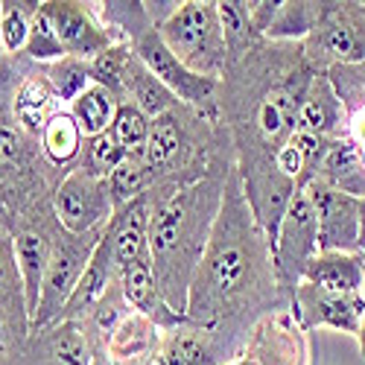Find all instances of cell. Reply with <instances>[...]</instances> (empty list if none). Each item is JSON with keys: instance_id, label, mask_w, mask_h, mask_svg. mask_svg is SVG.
I'll list each match as a JSON object with an SVG mask.
<instances>
[{"instance_id": "4dcf8cb0", "label": "cell", "mask_w": 365, "mask_h": 365, "mask_svg": "<svg viewBox=\"0 0 365 365\" xmlns=\"http://www.w3.org/2000/svg\"><path fill=\"white\" fill-rule=\"evenodd\" d=\"M149 126L152 120L132 103H120V111L111 123V138L117 140V146L126 152L129 158H140L143 155V146H146V138H149Z\"/></svg>"}, {"instance_id": "8fae6325", "label": "cell", "mask_w": 365, "mask_h": 365, "mask_svg": "<svg viewBox=\"0 0 365 365\" xmlns=\"http://www.w3.org/2000/svg\"><path fill=\"white\" fill-rule=\"evenodd\" d=\"M242 354H249L260 365H313L307 330L298 324L289 307L257 322L249 333Z\"/></svg>"}, {"instance_id": "ba28073f", "label": "cell", "mask_w": 365, "mask_h": 365, "mask_svg": "<svg viewBox=\"0 0 365 365\" xmlns=\"http://www.w3.org/2000/svg\"><path fill=\"white\" fill-rule=\"evenodd\" d=\"M319 255V214L307 187L295 190L275 237V272L287 301L304 281L310 260Z\"/></svg>"}, {"instance_id": "9a60e30c", "label": "cell", "mask_w": 365, "mask_h": 365, "mask_svg": "<svg viewBox=\"0 0 365 365\" xmlns=\"http://www.w3.org/2000/svg\"><path fill=\"white\" fill-rule=\"evenodd\" d=\"M237 356L240 351L225 336L187 319L164 333L155 365H228Z\"/></svg>"}, {"instance_id": "1f68e13d", "label": "cell", "mask_w": 365, "mask_h": 365, "mask_svg": "<svg viewBox=\"0 0 365 365\" xmlns=\"http://www.w3.org/2000/svg\"><path fill=\"white\" fill-rule=\"evenodd\" d=\"M106 185H108V193H111L114 210H117V207L129 205L132 199L143 196L152 187V181H149V173H146L143 158H129L126 155L123 161H120V167L106 178Z\"/></svg>"}, {"instance_id": "2e32d148", "label": "cell", "mask_w": 365, "mask_h": 365, "mask_svg": "<svg viewBox=\"0 0 365 365\" xmlns=\"http://www.w3.org/2000/svg\"><path fill=\"white\" fill-rule=\"evenodd\" d=\"M120 287H123L129 307L135 313L146 316L152 324H158L164 333L187 322V316L173 310L170 301L164 298L155 275H152V260L149 257H143V260H138V263H132V266H126L123 272H120Z\"/></svg>"}, {"instance_id": "4fadbf2b", "label": "cell", "mask_w": 365, "mask_h": 365, "mask_svg": "<svg viewBox=\"0 0 365 365\" xmlns=\"http://www.w3.org/2000/svg\"><path fill=\"white\" fill-rule=\"evenodd\" d=\"M289 310L304 330L327 327V330H339V333L356 336L362 313H365V298L362 295H330L313 284H298L289 301Z\"/></svg>"}, {"instance_id": "9c48e42d", "label": "cell", "mask_w": 365, "mask_h": 365, "mask_svg": "<svg viewBox=\"0 0 365 365\" xmlns=\"http://www.w3.org/2000/svg\"><path fill=\"white\" fill-rule=\"evenodd\" d=\"M53 214L71 234L103 231L114 217V199L108 193L106 178L71 170L53 193Z\"/></svg>"}, {"instance_id": "d4e9b609", "label": "cell", "mask_w": 365, "mask_h": 365, "mask_svg": "<svg viewBox=\"0 0 365 365\" xmlns=\"http://www.w3.org/2000/svg\"><path fill=\"white\" fill-rule=\"evenodd\" d=\"M38 140H41L44 158H47L58 173L68 175V173L79 164L82 146H85V135H82L79 123L73 120V114H71L68 108H62V111H58V114L50 120Z\"/></svg>"}, {"instance_id": "603a6c76", "label": "cell", "mask_w": 365, "mask_h": 365, "mask_svg": "<svg viewBox=\"0 0 365 365\" xmlns=\"http://www.w3.org/2000/svg\"><path fill=\"white\" fill-rule=\"evenodd\" d=\"M316 181H322V185L339 190L345 196H354L359 202L365 199V158L345 135L330 140L324 161L316 173Z\"/></svg>"}, {"instance_id": "6da1fadb", "label": "cell", "mask_w": 365, "mask_h": 365, "mask_svg": "<svg viewBox=\"0 0 365 365\" xmlns=\"http://www.w3.org/2000/svg\"><path fill=\"white\" fill-rule=\"evenodd\" d=\"M275 272V249L252 217L237 164L228 173L222 207L187 295V319L225 336L240 354L257 322L287 310Z\"/></svg>"}, {"instance_id": "7c38bea8", "label": "cell", "mask_w": 365, "mask_h": 365, "mask_svg": "<svg viewBox=\"0 0 365 365\" xmlns=\"http://www.w3.org/2000/svg\"><path fill=\"white\" fill-rule=\"evenodd\" d=\"M307 190L319 214V252L359 255V199L333 190L316 178Z\"/></svg>"}, {"instance_id": "8d00e7d4", "label": "cell", "mask_w": 365, "mask_h": 365, "mask_svg": "<svg viewBox=\"0 0 365 365\" xmlns=\"http://www.w3.org/2000/svg\"><path fill=\"white\" fill-rule=\"evenodd\" d=\"M0 365H36V359H33V354H29L26 348H21V351H15V354L0 359Z\"/></svg>"}, {"instance_id": "83f0119b", "label": "cell", "mask_w": 365, "mask_h": 365, "mask_svg": "<svg viewBox=\"0 0 365 365\" xmlns=\"http://www.w3.org/2000/svg\"><path fill=\"white\" fill-rule=\"evenodd\" d=\"M324 12V4H313V0H287L278 9V18L272 21L266 41H295L301 44L313 33Z\"/></svg>"}, {"instance_id": "d6a6232c", "label": "cell", "mask_w": 365, "mask_h": 365, "mask_svg": "<svg viewBox=\"0 0 365 365\" xmlns=\"http://www.w3.org/2000/svg\"><path fill=\"white\" fill-rule=\"evenodd\" d=\"M123 158H126V152L117 146L111 132H106V135H97V138H85L79 164L73 170H82V173L94 175V178H108Z\"/></svg>"}, {"instance_id": "ab89813d", "label": "cell", "mask_w": 365, "mask_h": 365, "mask_svg": "<svg viewBox=\"0 0 365 365\" xmlns=\"http://www.w3.org/2000/svg\"><path fill=\"white\" fill-rule=\"evenodd\" d=\"M356 342H359V354L365 359V313H362V322H359V330H356Z\"/></svg>"}, {"instance_id": "52a82bcc", "label": "cell", "mask_w": 365, "mask_h": 365, "mask_svg": "<svg viewBox=\"0 0 365 365\" xmlns=\"http://www.w3.org/2000/svg\"><path fill=\"white\" fill-rule=\"evenodd\" d=\"M129 44H132L135 56L152 71V76H155L161 85H167L178 97V103H185V106H190L207 117L220 120V79L199 76L190 68L181 65L173 56V50L164 44L158 26H146Z\"/></svg>"}, {"instance_id": "836d02e7", "label": "cell", "mask_w": 365, "mask_h": 365, "mask_svg": "<svg viewBox=\"0 0 365 365\" xmlns=\"http://www.w3.org/2000/svg\"><path fill=\"white\" fill-rule=\"evenodd\" d=\"M24 56L29 58V62H36V65H53V62H58V58L68 56L65 47H62V41L56 38L53 26H50L47 18L41 15V4H38V9H36L33 26H29V41H26Z\"/></svg>"}, {"instance_id": "e575fe53", "label": "cell", "mask_w": 365, "mask_h": 365, "mask_svg": "<svg viewBox=\"0 0 365 365\" xmlns=\"http://www.w3.org/2000/svg\"><path fill=\"white\" fill-rule=\"evenodd\" d=\"M246 4H249V18H252V24L257 29V36L266 38L269 26H272V21L278 18V9H281L284 0H246Z\"/></svg>"}, {"instance_id": "74e56055", "label": "cell", "mask_w": 365, "mask_h": 365, "mask_svg": "<svg viewBox=\"0 0 365 365\" xmlns=\"http://www.w3.org/2000/svg\"><path fill=\"white\" fill-rule=\"evenodd\" d=\"M9 222H12V210H9V205H6L4 190H0V228H6V231H9Z\"/></svg>"}, {"instance_id": "5bb4252c", "label": "cell", "mask_w": 365, "mask_h": 365, "mask_svg": "<svg viewBox=\"0 0 365 365\" xmlns=\"http://www.w3.org/2000/svg\"><path fill=\"white\" fill-rule=\"evenodd\" d=\"M62 108L65 106L56 97V91L44 73V65H36L26 56H18V85L12 94V114L18 120V126L26 135L41 138L44 126Z\"/></svg>"}, {"instance_id": "44dd1931", "label": "cell", "mask_w": 365, "mask_h": 365, "mask_svg": "<svg viewBox=\"0 0 365 365\" xmlns=\"http://www.w3.org/2000/svg\"><path fill=\"white\" fill-rule=\"evenodd\" d=\"M117 278H120V275H117V266H114L111 242H108V237L103 234V240L97 242V249H94V257H91L88 269L82 272V278H79V284H76L71 301L65 304L62 319H58V322H82V319L103 301V295L108 292V287H111Z\"/></svg>"}, {"instance_id": "f1b7e54d", "label": "cell", "mask_w": 365, "mask_h": 365, "mask_svg": "<svg viewBox=\"0 0 365 365\" xmlns=\"http://www.w3.org/2000/svg\"><path fill=\"white\" fill-rule=\"evenodd\" d=\"M36 9V0H0V47L9 58L24 56Z\"/></svg>"}, {"instance_id": "ffe728a7", "label": "cell", "mask_w": 365, "mask_h": 365, "mask_svg": "<svg viewBox=\"0 0 365 365\" xmlns=\"http://www.w3.org/2000/svg\"><path fill=\"white\" fill-rule=\"evenodd\" d=\"M164 330L140 313H129L108 339L111 365H155Z\"/></svg>"}, {"instance_id": "5b68a950", "label": "cell", "mask_w": 365, "mask_h": 365, "mask_svg": "<svg viewBox=\"0 0 365 365\" xmlns=\"http://www.w3.org/2000/svg\"><path fill=\"white\" fill-rule=\"evenodd\" d=\"M301 50L319 73L365 65V4H324Z\"/></svg>"}, {"instance_id": "ac0fdd59", "label": "cell", "mask_w": 365, "mask_h": 365, "mask_svg": "<svg viewBox=\"0 0 365 365\" xmlns=\"http://www.w3.org/2000/svg\"><path fill=\"white\" fill-rule=\"evenodd\" d=\"M0 313H4L18 348H24L29 342V333H33V322H29L26 289H24L21 266L15 255V240L6 228H0Z\"/></svg>"}, {"instance_id": "b9f144b4", "label": "cell", "mask_w": 365, "mask_h": 365, "mask_svg": "<svg viewBox=\"0 0 365 365\" xmlns=\"http://www.w3.org/2000/svg\"><path fill=\"white\" fill-rule=\"evenodd\" d=\"M6 65H9V56H6V53H4V47H0V71H4V68H6Z\"/></svg>"}, {"instance_id": "277c9868", "label": "cell", "mask_w": 365, "mask_h": 365, "mask_svg": "<svg viewBox=\"0 0 365 365\" xmlns=\"http://www.w3.org/2000/svg\"><path fill=\"white\" fill-rule=\"evenodd\" d=\"M158 33L185 68L222 82L228 71V50L217 15V0H181L175 12L158 26Z\"/></svg>"}, {"instance_id": "8992f818", "label": "cell", "mask_w": 365, "mask_h": 365, "mask_svg": "<svg viewBox=\"0 0 365 365\" xmlns=\"http://www.w3.org/2000/svg\"><path fill=\"white\" fill-rule=\"evenodd\" d=\"M103 234H106V228L91 231V234H71V231L58 234L50 269L44 275V287L38 295V307L33 313V333H38V330H44L62 319L65 304L71 301L82 272L88 269L91 257H94V249L103 240Z\"/></svg>"}, {"instance_id": "d6986e66", "label": "cell", "mask_w": 365, "mask_h": 365, "mask_svg": "<svg viewBox=\"0 0 365 365\" xmlns=\"http://www.w3.org/2000/svg\"><path fill=\"white\" fill-rule=\"evenodd\" d=\"M298 132L336 140L345 135V106L327 73H316L298 111Z\"/></svg>"}, {"instance_id": "60d3db41", "label": "cell", "mask_w": 365, "mask_h": 365, "mask_svg": "<svg viewBox=\"0 0 365 365\" xmlns=\"http://www.w3.org/2000/svg\"><path fill=\"white\" fill-rule=\"evenodd\" d=\"M228 365H260V362H257V359H252L249 354H240V356H237V359H231Z\"/></svg>"}, {"instance_id": "3957f363", "label": "cell", "mask_w": 365, "mask_h": 365, "mask_svg": "<svg viewBox=\"0 0 365 365\" xmlns=\"http://www.w3.org/2000/svg\"><path fill=\"white\" fill-rule=\"evenodd\" d=\"M234 167V164H231ZM231 167H220L181 190H146L152 202L149 260L170 307L187 316L193 275L207 249L210 231L222 207Z\"/></svg>"}, {"instance_id": "4316f807", "label": "cell", "mask_w": 365, "mask_h": 365, "mask_svg": "<svg viewBox=\"0 0 365 365\" xmlns=\"http://www.w3.org/2000/svg\"><path fill=\"white\" fill-rule=\"evenodd\" d=\"M68 111L73 114V120L79 123L85 138H97V135H106L111 129L114 117L120 111V100L111 94L106 85L94 82L79 100H73L68 106Z\"/></svg>"}, {"instance_id": "484cf974", "label": "cell", "mask_w": 365, "mask_h": 365, "mask_svg": "<svg viewBox=\"0 0 365 365\" xmlns=\"http://www.w3.org/2000/svg\"><path fill=\"white\" fill-rule=\"evenodd\" d=\"M217 15L225 36V50H228V68L240 62L242 56H249L263 38L249 18V4L246 0H217Z\"/></svg>"}, {"instance_id": "30bf717a", "label": "cell", "mask_w": 365, "mask_h": 365, "mask_svg": "<svg viewBox=\"0 0 365 365\" xmlns=\"http://www.w3.org/2000/svg\"><path fill=\"white\" fill-rule=\"evenodd\" d=\"M41 15L53 26L56 38L62 41L68 56L94 62L100 53H106L114 44L111 33L94 12V4H82V0H41Z\"/></svg>"}, {"instance_id": "cb8c5ba5", "label": "cell", "mask_w": 365, "mask_h": 365, "mask_svg": "<svg viewBox=\"0 0 365 365\" xmlns=\"http://www.w3.org/2000/svg\"><path fill=\"white\" fill-rule=\"evenodd\" d=\"M123 103L138 106L149 120H155V117H161V114H167L178 106H185V103H178V97L167 85H161L155 76H152V71L135 56V50L129 56L126 73H123Z\"/></svg>"}, {"instance_id": "7402d4cb", "label": "cell", "mask_w": 365, "mask_h": 365, "mask_svg": "<svg viewBox=\"0 0 365 365\" xmlns=\"http://www.w3.org/2000/svg\"><path fill=\"white\" fill-rule=\"evenodd\" d=\"M301 284H313L330 295H362L365 287V266L362 255H342V252H319Z\"/></svg>"}, {"instance_id": "7a4b0ae2", "label": "cell", "mask_w": 365, "mask_h": 365, "mask_svg": "<svg viewBox=\"0 0 365 365\" xmlns=\"http://www.w3.org/2000/svg\"><path fill=\"white\" fill-rule=\"evenodd\" d=\"M319 71L295 41H260L220 82V120L231 135L242 178L275 170L278 152L298 129L304 94Z\"/></svg>"}, {"instance_id": "f546056e", "label": "cell", "mask_w": 365, "mask_h": 365, "mask_svg": "<svg viewBox=\"0 0 365 365\" xmlns=\"http://www.w3.org/2000/svg\"><path fill=\"white\" fill-rule=\"evenodd\" d=\"M44 73L56 91V97L62 100V106L68 108L73 100H79L85 91L94 85V71H91V62L76 56H65L53 65H44Z\"/></svg>"}, {"instance_id": "e0dca14e", "label": "cell", "mask_w": 365, "mask_h": 365, "mask_svg": "<svg viewBox=\"0 0 365 365\" xmlns=\"http://www.w3.org/2000/svg\"><path fill=\"white\" fill-rule=\"evenodd\" d=\"M36 365H94V351L82 322H56L38 333H29L24 345Z\"/></svg>"}, {"instance_id": "f35d334b", "label": "cell", "mask_w": 365, "mask_h": 365, "mask_svg": "<svg viewBox=\"0 0 365 365\" xmlns=\"http://www.w3.org/2000/svg\"><path fill=\"white\" fill-rule=\"evenodd\" d=\"M365 252V199L359 202V255Z\"/></svg>"}, {"instance_id": "d590c367", "label": "cell", "mask_w": 365, "mask_h": 365, "mask_svg": "<svg viewBox=\"0 0 365 365\" xmlns=\"http://www.w3.org/2000/svg\"><path fill=\"white\" fill-rule=\"evenodd\" d=\"M15 351H21V348H18L15 336H12V330H9L6 319H4V313H0V359L9 356V354H15Z\"/></svg>"}]
</instances>
